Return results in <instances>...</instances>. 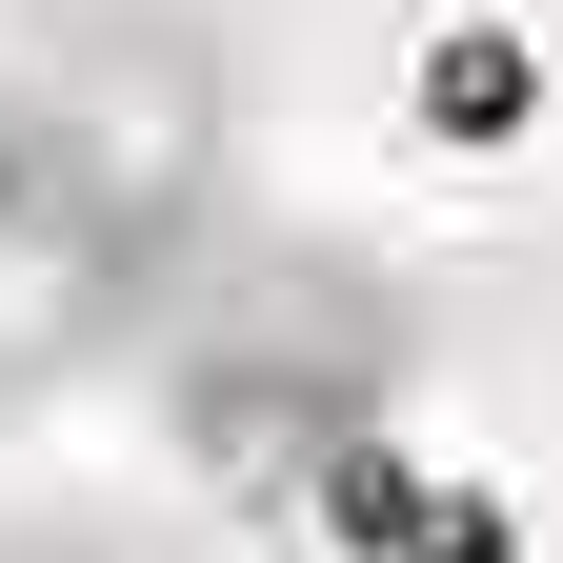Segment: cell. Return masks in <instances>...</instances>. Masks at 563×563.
Instances as JSON below:
<instances>
[{
  "instance_id": "obj_1",
  "label": "cell",
  "mask_w": 563,
  "mask_h": 563,
  "mask_svg": "<svg viewBox=\"0 0 563 563\" xmlns=\"http://www.w3.org/2000/svg\"><path fill=\"white\" fill-rule=\"evenodd\" d=\"M0 141H21V222H81L201 282V222L242 181V81L181 0H41L0 41Z\"/></svg>"
},
{
  "instance_id": "obj_2",
  "label": "cell",
  "mask_w": 563,
  "mask_h": 563,
  "mask_svg": "<svg viewBox=\"0 0 563 563\" xmlns=\"http://www.w3.org/2000/svg\"><path fill=\"white\" fill-rule=\"evenodd\" d=\"M422 383V302L363 262V242H222L181 282V363H162V422L181 463L222 483V504H302V483L363 443V422H402Z\"/></svg>"
},
{
  "instance_id": "obj_3",
  "label": "cell",
  "mask_w": 563,
  "mask_h": 563,
  "mask_svg": "<svg viewBox=\"0 0 563 563\" xmlns=\"http://www.w3.org/2000/svg\"><path fill=\"white\" fill-rule=\"evenodd\" d=\"M162 302H181L162 262H121V242H81V222H0V402H41V383L121 363Z\"/></svg>"
},
{
  "instance_id": "obj_4",
  "label": "cell",
  "mask_w": 563,
  "mask_h": 563,
  "mask_svg": "<svg viewBox=\"0 0 563 563\" xmlns=\"http://www.w3.org/2000/svg\"><path fill=\"white\" fill-rule=\"evenodd\" d=\"M402 101H422V141H443V162H504V141L543 121V41L523 21H422V60H402Z\"/></svg>"
},
{
  "instance_id": "obj_5",
  "label": "cell",
  "mask_w": 563,
  "mask_h": 563,
  "mask_svg": "<svg viewBox=\"0 0 563 563\" xmlns=\"http://www.w3.org/2000/svg\"><path fill=\"white\" fill-rule=\"evenodd\" d=\"M422 504H443V483L402 463V422H363V443H342V463L302 483V523H322L342 563H402V543H422Z\"/></svg>"
},
{
  "instance_id": "obj_6",
  "label": "cell",
  "mask_w": 563,
  "mask_h": 563,
  "mask_svg": "<svg viewBox=\"0 0 563 563\" xmlns=\"http://www.w3.org/2000/svg\"><path fill=\"white\" fill-rule=\"evenodd\" d=\"M0 563H181V543L121 523V504H21V523H0Z\"/></svg>"
},
{
  "instance_id": "obj_7",
  "label": "cell",
  "mask_w": 563,
  "mask_h": 563,
  "mask_svg": "<svg viewBox=\"0 0 563 563\" xmlns=\"http://www.w3.org/2000/svg\"><path fill=\"white\" fill-rule=\"evenodd\" d=\"M402 563H523V504L504 483H443V504H422V543Z\"/></svg>"
}]
</instances>
